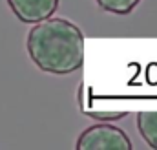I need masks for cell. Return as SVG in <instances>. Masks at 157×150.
I'll return each instance as SVG.
<instances>
[{
    "label": "cell",
    "instance_id": "cell-1",
    "mask_svg": "<svg viewBox=\"0 0 157 150\" xmlns=\"http://www.w3.org/2000/svg\"><path fill=\"white\" fill-rule=\"evenodd\" d=\"M26 49L35 66L53 75H70L84 64V33L66 18H44L28 31Z\"/></svg>",
    "mask_w": 157,
    "mask_h": 150
},
{
    "label": "cell",
    "instance_id": "cell-2",
    "mask_svg": "<svg viewBox=\"0 0 157 150\" xmlns=\"http://www.w3.org/2000/svg\"><path fill=\"white\" fill-rule=\"evenodd\" d=\"M75 147L78 150H132L133 145L124 130H121L113 124L102 123V124H93L88 126L80 136H78Z\"/></svg>",
    "mask_w": 157,
    "mask_h": 150
},
{
    "label": "cell",
    "instance_id": "cell-3",
    "mask_svg": "<svg viewBox=\"0 0 157 150\" xmlns=\"http://www.w3.org/2000/svg\"><path fill=\"white\" fill-rule=\"evenodd\" d=\"M60 0H7L13 15L24 24H35L53 17Z\"/></svg>",
    "mask_w": 157,
    "mask_h": 150
},
{
    "label": "cell",
    "instance_id": "cell-4",
    "mask_svg": "<svg viewBox=\"0 0 157 150\" xmlns=\"http://www.w3.org/2000/svg\"><path fill=\"white\" fill-rule=\"evenodd\" d=\"M137 130L146 145L157 150V112L137 113Z\"/></svg>",
    "mask_w": 157,
    "mask_h": 150
},
{
    "label": "cell",
    "instance_id": "cell-5",
    "mask_svg": "<svg viewBox=\"0 0 157 150\" xmlns=\"http://www.w3.org/2000/svg\"><path fill=\"white\" fill-rule=\"evenodd\" d=\"M95 2H97V6L101 9H104L108 13H113V15L124 17V15H130L139 6L141 0H95Z\"/></svg>",
    "mask_w": 157,
    "mask_h": 150
},
{
    "label": "cell",
    "instance_id": "cell-6",
    "mask_svg": "<svg viewBox=\"0 0 157 150\" xmlns=\"http://www.w3.org/2000/svg\"><path fill=\"white\" fill-rule=\"evenodd\" d=\"M84 112L97 121H117L126 117V112H99V110H88V108H84Z\"/></svg>",
    "mask_w": 157,
    "mask_h": 150
}]
</instances>
